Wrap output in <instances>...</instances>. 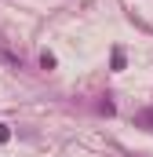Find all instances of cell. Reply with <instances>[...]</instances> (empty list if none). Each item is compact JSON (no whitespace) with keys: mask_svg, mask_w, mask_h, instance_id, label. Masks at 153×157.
<instances>
[{"mask_svg":"<svg viewBox=\"0 0 153 157\" xmlns=\"http://www.w3.org/2000/svg\"><path fill=\"white\" fill-rule=\"evenodd\" d=\"M40 66H44V70H55V55L44 51V55H40Z\"/></svg>","mask_w":153,"mask_h":157,"instance_id":"obj_1","label":"cell"},{"mask_svg":"<svg viewBox=\"0 0 153 157\" xmlns=\"http://www.w3.org/2000/svg\"><path fill=\"white\" fill-rule=\"evenodd\" d=\"M11 139V132H7V124H0V143H7Z\"/></svg>","mask_w":153,"mask_h":157,"instance_id":"obj_2","label":"cell"}]
</instances>
